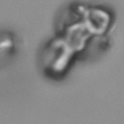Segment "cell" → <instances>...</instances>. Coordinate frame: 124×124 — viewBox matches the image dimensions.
<instances>
[{
    "mask_svg": "<svg viewBox=\"0 0 124 124\" xmlns=\"http://www.w3.org/2000/svg\"><path fill=\"white\" fill-rule=\"evenodd\" d=\"M111 24L110 14L99 7L74 5L65 16L57 36L45 47L42 64L50 76L62 75L77 54L96 37L104 36Z\"/></svg>",
    "mask_w": 124,
    "mask_h": 124,
    "instance_id": "obj_1",
    "label": "cell"
},
{
    "mask_svg": "<svg viewBox=\"0 0 124 124\" xmlns=\"http://www.w3.org/2000/svg\"><path fill=\"white\" fill-rule=\"evenodd\" d=\"M13 46H14V43L10 37H7V36L0 37V55L9 51L13 47Z\"/></svg>",
    "mask_w": 124,
    "mask_h": 124,
    "instance_id": "obj_2",
    "label": "cell"
}]
</instances>
